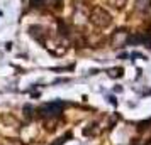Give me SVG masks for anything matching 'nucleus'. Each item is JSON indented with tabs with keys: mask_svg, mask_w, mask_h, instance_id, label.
Wrapping results in <instances>:
<instances>
[{
	"mask_svg": "<svg viewBox=\"0 0 151 145\" xmlns=\"http://www.w3.org/2000/svg\"><path fill=\"white\" fill-rule=\"evenodd\" d=\"M32 111H34V108L32 106H24V113H26V118H32Z\"/></svg>",
	"mask_w": 151,
	"mask_h": 145,
	"instance_id": "obj_12",
	"label": "nucleus"
},
{
	"mask_svg": "<svg viewBox=\"0 0 151 145\" xmlns=\"http://www.w3.org/2000/svg\"><path fill=\"white\" fill-rule=\"evenodd\" d=\"M63 108H65V103L56 100V101H51V103H44L39 108V115L42 118H53V117H60L63 113Z\"/></svg>",
	"mask_w": 151,
	"mask_h": 145,
	"instance_id": "obj_2",
	"label": "nucleus"
},
{
	"mask_svg": "<svg viewBox=\"0 0 151 145\" xmlns=\"http://www.w3.org/2000/svg\"><path fill=\"white\" fill-rule=\"evenodd\" d=\"M46 5H49L51 8H55V10H61L63 8V0H46Z\"/></svg>",
	"mask_w": 151,
	"mask_h": 145,
	"instance_id": "obj_8",
	"label": "nucleus"
},
{
	"mask_svg": "<svg viewBox=\"0 0 151 145\" xmlns=\"http://www.w3.org/2000/svg\"><path fill=\"white\" fill-rule=\"evenodd\" d=\"M134 8H136V12H141V14L150 12L151 10V0H136Z\"/></svg>",
	"mask_w": 151,
	"mask_h": 145,
	"instance_id": "obj_6",
	"label": "nucleus"
},
{
	"mask_svg": "<svg viewBox=\"0 0 151 145\" xmlns=\"http://www.w3.org/2000/svg\"><path fill=\"white\" fill-rule=\"evenodd\" d=\"M124 44H127V30L126 29H119L110 35V46L114 49L124 47Z\"/></svg>",
	"mask_w": 151,
	"mask_h": 145,
	"instance_id": "obj_4",
	"label": "nucleus"
},
{
	"mask_svg": "<svg viewBox=\"0 0 151 145\" xmlns=\"http://www.w3.org/2000/svg\"><path fill=\"white\" fill-rule=\"evenodd\" d=\"M93 0H75V4H76V8H85L88 7V4H92Z\"/></svg>",
	"mask_w": 151,
	"mask_h": 145,
	"instance_id": "obj_10",
	"label": "nucleus"
},
{
	"mask_svg": "<svg viewBox=\"0 0 151 145\" xmlns=\"http://www.w3.org/2000/svg\"><path fill=\"white\" fill-rule=\"evenodd\" d=\"M29 34L34 37L37 42H41V44H46L48 42V37H49V32L46 27H42V25H31L27 29Z\"/></svg>",
	"mask_w": 151,
	"mask_h": 145,
	"instance_id": "obj_3",
	"label": "nucleus"
},
{
	"mask_svg": "<svg viewBox=\"0 0 151 145\" xmlns=\"http://www.w3.org/2000/svg\"><path fill=\"white\" fill-rule=\"evenodd\" d=\"M107 4H109V5H112L114 8H117V10H121V8L127 4V0H107Z\"/></svg>",
	"mask_w": 151,
	"mask_h": 145,
	"instance_id": "obj_9",
	"label": "nucleus"
},
{
	"mask_svg": "<svg viewBox=\"0 0 151 145\" xmlns=\"http://www.w3.org/2000/svg\"><path fill=\"white\" fill-rule=\"evenodd\" d=\"M88 19L97 29H105L112 24V15H110L104 7H99V5H95V7L90 10Z\"/></svg>",
	"mask_w": 151,
	"mask_h": 145,
	"instance_id": "obj_1",
	"label": "nucleus"
},
{
	"mask_svg": "<svg viewBox=\"0 0 151 145\" xmlns=\"http://www.w3.org/2000/svg\"><path fill=\"white\" fill-rule=\"evenodd\" d=\"M109 76L117 79V78H122L124 76V69L122 68H110L109 69Z\"/></svg>",
	"mask_w": 151,
	"mask_h": 145,
	"instance_id": "obj_7",
	"label": "nucleus"
},
{
	"mask_svg": "<svg viewBox=\"0 0 151 145\" xmlns=\"http://www.w3.org/2000/svg\"><path fill=\"white\" fill-rule=\"evenodd\" d=\"M68 138H71V133H66V135H63V137H61V138H58V142H55L53 145H63L65 142H66V140H68Z\"/></svg>",
	"mask_w": 151,
	"mask_h": 145,
	"instance_id": "obj_11",
	"label": "nucleus"
},
{
	"mask_svg": "<svg viewBox=\"0 0 151 145\" xmlns=\"http://www.w3.org/2000/svg\"><path fill=\"white\" fill-rule=\"evenodd\" d=\"M104 130V127H100L99 122H92L88 127H85L83 128V135L85 137H97V135H100Z\"/></svg>",
	"mask_w": 151,
	"mask_h": 145,
	"instance_id": "obj_5",
	"label": "nucleus"
}]
</instances>
